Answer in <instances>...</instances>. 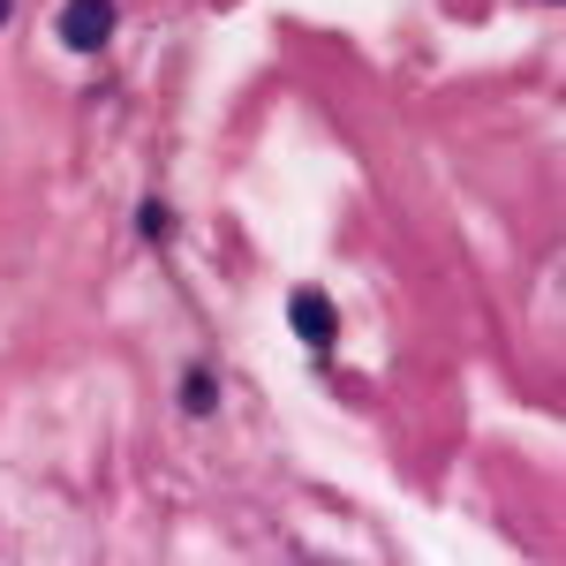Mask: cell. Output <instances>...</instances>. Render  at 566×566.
Listing matches in <instances>:
<instances>
[{"instance_id": "6da1fadb", "label": "cell", "mask_w": 566, "mask_h": 566, "mask_svg": "<svg viewBox=\"0 0 566 566\" xmlns=\"http://www.w3.org/2000/svg\"><path fill=\"white\" fill-rule=\"evenodd\" d=\"M106 39H114V0H61V45L98 53Z\"/></svg>"}, {"instance_id": "7a4b0ae2", "label": "cell", "mask_w": 566, "mask_h": 566, "mask_svg": "<svg viewBox=\"0 0 566 566\" xmlns=\"http://www.w3.org/2000/svg\"><path fill=\"white\" fill-rule=\"evenodd\" d=\"M295 333H303L310 348H333V303H325L317 287H303V295H295Z\"/></svg>"}, {"instance_id": "3957f363", "label": "cell", "mask_w": 566, "mask_h": 566, "mask_svg": "<svg viewBox=\"0 0 566 566\" xmlns=\"http://www.w3.org/2000/svg\"><path fill=\"white\" fill-rule=\"evenodd\" d=\"M181 408H197V416L212 408V370H189V378H181Z\"/></svg>"}, {"instance_id": "277c9868", "label": "cell", "mask_w": 566, "mask_h": 566, "mask_svg": "<svg viewBox=\"0 0 566 566\" xmlns=\"http://www.w3.org/2000/svg\"><path fill=\"white\" fill-rule=\"evenodd\" d=\"M8 15H15V0H0V23H8Z\"/></svg>"}]
</instances>
